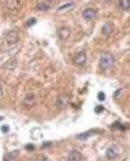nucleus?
Returning a JSON list of instances; mask_svg holds the SVG:
<instances>
[{
  "label": "nucleus",
  "mask_w": 130,
  "mask_h": 161,
  "mask_svg": "<svg viewBox=\"0 0 130 161\" xmlns=\"http://www.w3.org/2000/svg\"><path fill=\"white\" fill-rule=\"evenodd\" d=\"M115 64V58H113L112 54L110 52H104L100 58V67L101 69H104V71H108V69H111L112 65Z\"/></svg>",
  "instance_id": "obj_1"
},
{
  "label": "nucleus",
  "mask_w": 130,
  "mask_h": 161,
  "mask_svg": "<svg viewBox=\"0 0 130 161\" xmlns=\"http://www.w3.org/2000/svg\"><path fill=\"white\" fill-rule=\"evenodd\" d=\"M5 40L9 45H14L17 44L19 41V35H18V31L17 30H10L7 32V35H5Z\"/></svg>",
  "instance_id": "obj_2"
},
{
  "label": "nucleus",
  "mask_w": 130,
  "mask_h": 161,
  "mask_svg": "<svg viewBox=\"0 0 130 161\" xmlns=\"http://www.w3.org/2000/svg\"><path fill=\"white\" fill-rule=\"evenodd\" d=\"M73 63L75 64V65H84V64L87 63V54L85 51H80L78 54H75L74 58H73Z\"/></svg>",
  "instance_id": "obj_3"
},
{
  "label": "nucleus",
  "mask_w": 130,
  "mask_h": 161,
  "mask_svg": "<svg viewBox=\"0 0 130 161\" xmlns=\"http://www.w3.org/2000/svg\"><path fill=\"white\" fill-rule=\"evenodd\" d=\"M69 101H70V96H69V95L59 96V99L56 100V106H57V109H59V110L65 109V107L69 105Z\"/></svg>",
  "instance_id": "obj_4"
},
{
  "label": "nucleus",
  "mask_w": 130,
  "mask_h": 161,
  "mask_svg": "<svg viewBox=\"0 0 130 161\" xmlns=\"http://www.w3.org/2000/svg\"><path fill=\"white\" fill-rule=\"evenodd\" d=\"M120 155V148L117 146H111L106 150V157L108 160H115Z\"/></svg>",
  "instance_id": "obj_5"
},
{
  "label": "nucleus",
  "mask_w": 130,
  "mask_h": 161,
  "mask_svg": "<svg viewBox=\"0 0 130 161\" xmlns=\"http://www.w3.org/2000/svg\"><path fill=\"white\" fill-rule=\"evenodd\" d=\"M83 18L87 21V22H91L96 18V10L93 8H87L83 12Z\"/></svg>",
  "instance_id": "obj_6"
},
{
  "label": "nucleus",
  "mask_w": 130,
  "mask_h": 161,
  "mask_svg": "<svg viewBox=\"0 0 130 161\" xmlns=\"http://www.w3.org/2000/svg\"><path fill=\"white\" fill-rule=\"evenodd\" d=\"M82 160H83L82 153L77 151V150H73V151L68 155V161H82Z\"/></svg>",
  "instance_id": "obj_7"
},
{
  "label": "nucleus",
  "mask_w": 130,
  "mask_h": 161,
  "mask_svg": "<svg viewBox=\"0 0 130 161\" xmlns=\"http://www.w3.org/2000/svg\"><path fill=\"white\" fill-rule=\"evenodd\" d=\"M112 30H113L112 23L107 22V23H105L104 26H102V35H104L105 37H108V36L112 33Z\"/></svg>",
  "instance_id": "obj_8"
},
{
  "label": "nucleus",
  "mask_w": 130,
  "mask_h": 161,
  "mask_svg": "<svg viewBox=\"0 0 130 161\" xmlns=\"http://www.w3.org/2000/svg\"><path fill=\"white\" fill-rule=\"evenodd\" d=\"M57 33L61 40H68L70 36V28H68V27H61V28L57 31Z\"/></svg>",
  "instance_id": "obj_9"
},
{
  "label": "nucleus",
  "mask_w": 130,
  "mask_h": 161,
  "mask_svg": "<svg viewBox=\"0 0 130 161\" xmlns=\"http://www.w3.org/2000/svg\"><path fill=\"white\" fill-rule=\"evenodd\" d=\"M35 104H36V97H35V95H32V93L27 95L26 99L23 100V105H26V106H33Z\"/></svg>",
  "instance_id": "obj_10"
},
{
  "label": "nucleus",
  "mask_w": 130,
  "mask_h": 161,
  "mask_svg": "<svg viewBox=\"0 0 130 161\" xmlns=\"http://www.w3.org/2000/svg\"><path fill=\"white\" fill-rule=\"evenodd\" d=\"M15 65H17V62H15V59H9V60L7 63H4L3 64V69H7V71H12V69L15 68Z\"/></svg>",
  "instance_id": "obj_11"
},
{
  "label": "nucleus",
  "mask_w": 130,
  "mask_h": 161,
  "mask_svg": "<svg viewBox=\"0 0 130 161\" xmlns=\"http://www.w3.org/2000/svg\"><path fill=\"white\" fill-rule=\"evenodd\" d=\"M119 7L122 10L130 9V0H119Z\"/></svg>",
  "instance_id": "obj_12"
},
{
  "label": "nucleus",
  "mask_w": 130,
  "mask_h": 161,
  "mask_svg": "<svg viewBox=\"0 0 130 161\" xmlns=\"http://www.w3.org/2000/svg\"><path fill=\"white\" fill-rule=\"evenodd\" d=\"M94 132L93 131H89V132H87V133H83V134H78L77 138L78 139H87V138H89L91 136H93Z\"/></svg>",
  "instance_id": "obj_13"
},
{
  "label": "nucleus",
  "mask_w": 130,
  "mask_h": 161,
  "mask_svg": "<svg viewBox=\"0 0 130 161\" xmlns=\"http://www.w3.org/2000/svg\"><path fill=\"white\" fill-rule=\"evenodd\" d=\"M75 4L74 3H68V4H64V5H60V7L57 8L59 12H63V10H67L68 8H74Z\"/></svg>",
  "instance_id": "obj_14"
},
{
  "label": "nucleus",
  "mask_w": 130,
  "mask_h": 161,
  "mask_svg": "<svg viewBox=\"0 0 130 161\" xmlns=\"http://www.w3.org/2000/svg\"><path fill=\"white\" fill-rule=\"evenodd\" d=\"M37 9H39V10H43V12H46V10L50 9V5L46 4V3H39V4H37Z\"/></svg>",
  "instance_id": "obj_15"
},
{
  "label": "nucleus",
  "mask_w": 130,
  "mask_h": 161,
  "mask_svg": "<svg viewBox=\"0 0 130 161\" xmlns=\"http://www.w3.org/2000/svg\"><path fill=\"white\" fill-rule=\"evenodd\" d=\"M104 110H105V109H104V106H102V105H98V106H96V107H94L96 114H100V112H102Z\"/></svg>",
  "instance_id": "obj_16"
},
{
  "label": "nucleus",
  "mask_w": 130,
  "mask_h": 161,
  "mask_svg": "<svg viewBox=\"0 0 130 161\" xmlns=\"http://www.w3.org/2000/svg\"><path fill=\"white\" fill-rule=\"evenodd\" d=\"M97 97H98V101H105L106 95H105L104 92H98V95H97Z\"/></svg>",
  "instance_id": "obj_17"
},
{
  "label": "nucleus",
  "mask_w": 130,
  "mask_h": 161,
  "mask_svg": "<svg viewBox=\"0 0 130 161\" xmlns=\"http://www.w3.org/2000/svg\"><path fill=\"white\" fill-rule=\"evenodd\" d=\"M35 23H36V18H31V19L28 21V22L26 23V26H27V27H31L32 24H35Z\"/></svg>",
  "instance_id": "obj_18"
},
{
  "label": "nucleus",
  "mask_w": 130,
  "mask_h": 161,
  "mask_svg": "<svg viewBox=\"0 0 130 161\" xmlns=\"http://www.w3.org/2000/svg\"><path fill=\"white\" fill-rule=\"evenodd\" d=\"M2 131H3V133H7V132L9 131V127H8V125H3V127H2Z\"/></svg>",
  "instance_id": "obj_19"
},
{
  "label": "nucleus",
  "mask_w": 130,
  "mask_h": 161,
  "mask_svg": "<svg viewBox=\"0 0 130 161\" xmlns=\"http://www.w3.org/2000/svg\"><path fill=\"white\" fill-rule=\"evenodd\" d=\"M26 148H27V150H33V148H35V146H33V144H27Z\"/></svg>",
  "instance_id": "obj_20"
},
{
  "label": "nucleus",
  "mask_w": 130,
  "mask_h": 161,
  "mask_svg": "<svg viewBox=\"0 0 130 161\" xmlns=\"http://www.w3.org/2000/svg\"><path fill=\"white\" fill-rule=\"evenodd\" d=\"M3 95H4V88H3V86L0 84V97H2Z\"/></svg>",
  "instance_id": "obj_21"
},
{
  "label": "nucleus",
  "mask_w": 130,
  "mask_h": 161,
  "mask_svg": "<svg viewBox=\"0 0 130 161\" xmlns=\"http://www.w3.org/2000/svg\"><path fill=\"white\" fill-rule=\"evenodd\" d=\"M0 120H3V116H0Z\"/></svg>",
  "instance_id": "obj_22"
},
{
  "label": "nucleus",
  "mask_w": 130,
  "mask_h": 161,
  "mask_svg": "<svg viewBox=\"0 0 130 161\" xmlns=\"http://www.w3.org/2000/svg\"><path fill=\"white\" fill-rule=\"evenodd\" d=\"M46 2H52V0H46Z\"/></svg>",
  "instance_id": "obj_23"
}]
</instances>
